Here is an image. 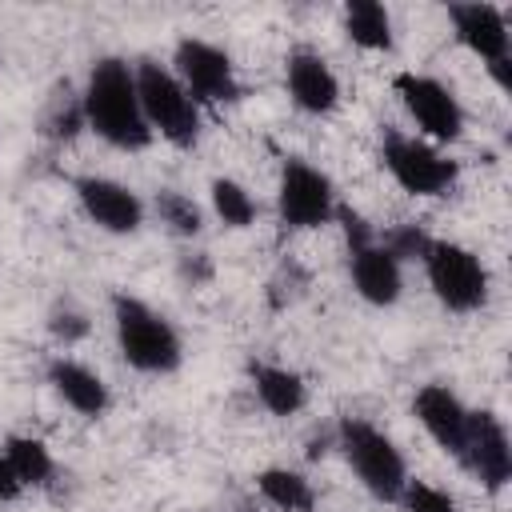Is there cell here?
Here are the masks:
<instances>
[{"instance_id": "4", "label": "cell", "mask_w": 512, "mask_h": 512, "mask_svg": "<svg viewBox=\"0 0 512 512\" xmlns=\"http://www.w3.org/2000/svg\"><path fill=\"white\" fill-rule=\"evenodd\" d=\"M336 444L348 460V468L356 472V480L364 484L368 496L376 500H400L404 484H408V464L400 456V448L392 444V436H384L376 424L368 420H340L336 428Z\"/></svg>"}, {"instance_id": "20", "label": "cell", "mask_w": 512, "mask_h": 512, "mask_svg": "<svg viewBox=\"0 0 512 512\" xmlns=\"http://www.w3.org/2000/svg\"><path fill=\"white\" fill-rule=\"evenodd\" d=\"M0 452L8 456V464H12V472H16V480H20L24 488H40V484H48L52 472H56L52 452H48L44 440H36V436H8Z\"/></svg>"}, {"instance_id": "21", "label": "cell", "mask_w": 512, "mask_h": 512, "mask_svg": "<svg viewBox=\"0 0 512 512\" xmlns=\"http://www.w3.org/2000/svg\"><path fill=\"white\" fill-rule=\"evenodd\" d=\"M212 212L228 224V228H248L252 220H256V200H252V192L240 184V180H232V176H216L212 180Z\"/></svg>"}, {"instance_id": "18", "label": "cell", "mask_w": 512, "mask_h": 512, "mask_svg": "<svg viewBox=\"0 0 512 512\" xmlns=\"http://www.w3.org/2000/svg\"><path fill=\"white\" fill-rule=\"evenodd\" d=\"M344 32L356 48H368V52L392 48V16L380 0H348L344 4Z\"/></svg>"}, {"instance_id": "1", "label": "cell", "mask_w": 512, "mask_h": 512, "mask_svg": "<svg viewBox=\"0 0 512 512\" xmlns=\"http://www.w3.org/2000/svg\"><path fill=\"white\" fill-rule=\"evenodd\" d=\"M80 108H84V128H92L104 144L120 152H140L152 144V128L136 96V68L128 60L100 56L88 68Z\"/></svg>"}, {"instance_id": "12", "label": "cell", "mask_w": 512, "mask_h": 512, "mask_svg": "<svg viewBox=\"0 0 512 512\" xmlns=\"http://www.w3.org/2000/svg\"><path fill=\"white\" fill-rule=\"evenodd\" d=\"M448 20H452L456 40L468 52H476L484 64L512 60V32H508L504 8L484 4V0H468V4H452L448 8Z\"/></svg>"}, {"instance_id": "5", "label": "cell", "mask_w": 512, "mask_h": 512, "mask_svg": "<svg viewBox=\"0 0 512 512\" xmlns=\"http://www.w3.org/2000/svg\"><path fill=\"white\" fill-rule=\"evenodd\" d=\"M424 276L432 296L448 308V312H476L488 300V268L480 264V256L464 244L452 240H432L428 252L420 256Z\"/></svg>"}, {"instance_id": "22", "label": "cell", "mask_w": 512, "mask_h": 512, "mask_svg": "<svg viewBox=\"0 0 512 512\" xmlns=\"http://www.w3.org/2000/svg\"><path fill=\"white\" fill-rule=\"evenodd\" d=\"M156 216H160V224H168L176 236H196V232L204 228L200 204H196L192 196L176 192V188H160V192H156Z\"/></svg>"}, {"instance_id": "13", "label": "cell", "mask_w": 512, "mask_h": 512, "mask_svg": "<svg viewBox=\"0 0 512 512\" xmlns=\"http://www.w3.org/2000/svg\"><path fill=\"white\" fill-rule=\"evenodd\" d=\"M284 88L292 96V104L308 116H324L340 104V80L328 68V60L312 48H296L284 64Z\"/></svg>"}, {"instance_id": "15", "label": "cell", "mask_w": 512, "mask_h": 512, "mask_svg": "<svg viewBox=\"0 0 512 512\" xmlns=\"http://www.w3.org/2000/svg\"><path fill=\"white\" fill-rule=\"evenodd\" d=\"M348 272H352V288L360 300L376 304V308H388L400 300L404 292V272H400V260L380 244V236L364 248H352L348 252Z\"/></svg>"}, {"instance_id": "6", "label": "cell", "mask_w": 512, "mask_h": 512, "mask_svg": "<svg viewBox=\"0 0 512 512\" xmlns=\"http://www.w3.org/2000/svg\"><path fill=\"white\" fill-rule=\"evenodd\" d=\"M380 160H384L388 176L412 196H444L460 176V164L448 160L436 144L408 136V132H396V128L384 132Z\"/></svg>"}, {"instance_id": "24", "label": "cell", "mask_w": 512, "mask_h": 512, "mask_svg": "<svg viewBox=\"0 0 512 512\" xmlns=\"http://www.w3.org/2000/svg\"><path fill=\"white\" fill-rule=\"evenodd\" d=\"M400 264L404 260H420L424 252H428V244H432V236L428 232H420L416 224H400V228H392V232H384V240H380Z\"/></svg>"}, {"instance_id": "2", "label": "cell", "mask_w": 512, "mask_h": 512, "mask_svg": "<svg viewBox=\"0 0 512 512\" xmlns=\"http://www.w3.org/2000/svg\"><path fill=\"white\" fill-rule=\"evenodd\" d=\"M112 324H116V348L136 372L168 376L180 368V360H184L180 332L172 328L168 316H160L140 296L116 292L112 296Z\"/></svg>"}, {"instance_id": "17", "label": "cell", "mask_w": 512, "mask_h": 512, "mask_svg": "<svg viewBox=\"0 0 512 512\" xmlns=\"http://www.w3.org/2000/svg\"><path fill=\"white\" fill-rule=\"evenodd\" d=\"M252 376V388H256V400L272 412V416H296L304 404H308V384L300 372L284 368V364H252L248 368Z\"/></svg>"}, {"instance_id": "11", "label": "cell", "mask_w": 512, "mask_h": 512, "mask_svg": "<svg viewBox=\"0 0 512 512\" xmlns=\"http://www.w3.org/2000/svg\"><path fill=\"white\" fill-rule=\"evenodd\" d=\"M460 464L488 488L500 492L512 480V444L504 424L492 412H472L468 416V436H464V452Z\"/></svg>"}, {"instance_id": "23", "label": "cell", "mask_w": 512, "mask_h": 512, "mask_svg": "<svg viewBox=\"0 0 512 512\" xmlns=\"http://www.w3.org/2000/svg\"><path fill=\"white\" fill-rule=\"evenodd\" d=\"M400 504H404V512H460L456 500L428 480H408L400 492Z\"/></svg>"}, {"instance_id": "26", "label": "cell", "mask_w": 512, "mask_h": 512, "mask_svg": "<svg viewBox=\"0 0 512 512\" xmlns=\"http://www.w3.org/2000/svg\"><path fill=\"white\" fill-rule=\"evenodd\" d=\"M24 492V484L16 480V472H12V464H8V456L0 452V504H12L16 496Z\"/></svg>"}, {"instance_id": "28", "label": "cell", "mask_w": 512, "mask_h": 512, "mask_svg": "<svg viewBox=\"0 0 512 512\" xmlns=\"http://www.w3.org/2000/svg\"><path fill=\"white\" fill-rule=\"evenodd\" d=\"M488 72H492V80L508 92L512 88V60H500V64H488Z\"/></svg>"}, {"instance_id": "3", "label": "cell", "mask_w": 512, "mask_h": 512, "mask_svg": "<svg viewBox=\"0 0 512 512\" xmlns=\"http://www.w3.org/2000/svg\"><path fill=\"white\" fill-rule=\"evenodd\" d=\"M136 96H140L152 136L160 132L176 148H192L200 140V104L188 96V88L176 80L172 68H164L156 60H140L136 64Z\"/></svg>"}, {"instance_id": "25", "label": "cell", "mask_w": 512, "mask_h": 512, "mask_svg": "<svg viewBox=\"0 0 512 512\" xmlns=\"http://www.w3.org/2000/svg\"><path fill=\"white\" fill-rule=\"evenodd\" d=\"M48 332H52L56 340H64V344H76V340H84V336L92 332V324H88V316H84L76 304H56V308L48 312Z\"/></svg>"}, {"instance_id": "27", "label": "cell", "mask_w": 512, "mask_h": 512, "mask_svg": "<svg viewBox=\"0 0 512 512\" xmlns=\"http://www.w3.org/2000/svg\"><path fill=\"white\" fill-rule=\"evenodd\" d=\"M184 276H192V280H208V276H212V264L196 252V260H184Z\"/></svg>"}, {"instance_id": "9", "label": "cell", "mask_w": 512, "mask_h": 512, "mask_svg": "<svg viewBox=\"0 0 512 512\" xmlns=\"http://www.w3.org/2000/svg\"><path fill=\"white\" fill-rule=\"evenodd\" d=\"M392 84H396V96H400L404 112L416 120V128L428 140H436V144L460 140L464 108H460V100L448 84H440L436 76H424V72H400Z\"/></svg>"}, {"instance_id": "7", "label": "cell", "mask_w": 512, "mask_h": 512, "mask_svg": "<svg viewBox=\"0 0 512 512\" xmlns=\"http://www.w3.org/2000/svg\"><path fill=\"white\" fill-rule=\"evenodd\" d=\"M172 72L196 104H232L240 96L232 56L208 40H196V36L180 40L172 52Z\"/></svg>"}, {"instance_id": "16", "label": "cell", "mask_w": 512, "mask_h": 512, "mask_svg": "<svg viewBox=\"0 0 512 512\" xmlns=\"http://www.w3.org/2000/svg\"><path fill=\"white\" fill-rule=\"evenodd\" d=\"M48 384H52V392L72 408V412H80V416H88V420H96V416H104L108 412V384L88 368V364H80V360H68V356H56L52 364H48Z\"/></svg>"}, {"instance_id": "19", "label": "cell", "mask_w": 512, "mask_h": 512, "mask_svg": "<svg viewBox=\"0 0 512 512\" xmlns=\"http://www.w3.org/2000/svg\"><path fill=\"white\" fill-rule=\"evenodd\" d=\"M256 488L280 512H312V504H316L312 484L300 472H292V468H264L256 476Z\"/></svg>"}, {"instance_id": "14", "label": "cell", "mask_w": 512, "mask_h": 512, "mask_svg": "<svg viewBox=\"0 0 512 512\" xmlns=\"http://www.w3.org/2000/svg\"><path fill=\"white\" fill-rule=\"evenodd\" d=\"M412 412H416V420L424 424V432L448 452V456H456L460 460V452H464V436H468V408H464V400L448 388V384H424L416 396H412Z\"/></svg>"}, {"instance_id": "10", "label": "cell", "mask_w": 512, "mask_h": 512, "mask_svg": "<svg viewBox=\"0 0 512 512\" xmlns=\"http://www.w3.org/2000/svg\"><path fill=\"white\" fill-rule=\"evenodd\" d=\"M72 188H76V200H80L84 216L96 228H104L112 236L140 232V224H144V200L128 184H120L112 176H76Z\"/></svg>"}, {"instance_id": "8", "label": "cell", "mask_w": 512, "mask_h": 512, "mask_svg": "<svg viewBox=\"0 0 512 512\" xmlns=\"http://www.w3.org/2000/svg\"><path fill=\"white\" fill-rule=\"evenodd\" d=\"M276 208H280V220L296 232H312V228H324L332 216H336V192H332V180L312 168L308 160H284L280 168V188H276Z\"/></svg>"}]
</instances>
